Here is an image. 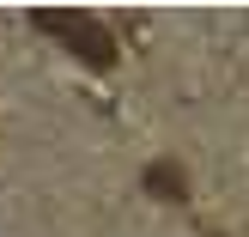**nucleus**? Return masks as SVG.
I'll return each instance as SVG.
<instances>
[{"mask_svg":"<svg viewBox=\"0 0 249 237\" xmlns=\"http://www.w3.org/2000/svg\"><path fill=\"white\" fill-rule=\"evenodd\" d=\"M31 24H36V31L67 36V49L85 61V67H109V61H116V36H109L97 18H85V12H36Z\"/></svg>","mask_w":249,"mask_h":237,"instance_id":"f257e3e1","label":"nucleus"},{"mask_svg":"<svg viewBox=\"0 0 249 237\" xmlns=\"http://www.w3.org/2000/svg\"><path fill=\"white\" fill-rule=\"evenodd\" d=\"M140 182H146V195H152V201H189V170L170 164V158H152Z\"/></svg>","mask_w":249,"mask_h":237,"instance_id":"f03ea898","label":"nucleus"}]
</instances>
